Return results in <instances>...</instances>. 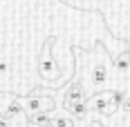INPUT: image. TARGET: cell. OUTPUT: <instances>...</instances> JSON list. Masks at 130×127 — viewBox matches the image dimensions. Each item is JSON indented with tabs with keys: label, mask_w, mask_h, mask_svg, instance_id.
<instances>
[{
	"label": "cell",
	"mask_w": 130,
	"mask_h": 127,
	"mask_svg": "<svg viewBox=\"0 0 130 127\" xmlns=\"http://www.w3.org/2000/svg\"><path fill=\"white\" fill-rule=\"evenodd\" d=\"M56 42V38L54 36H50V38L43 42V49H40V58H38V71L40 76L45 78V80H56V78L61 76V69H58V65H56V60H54L52 56V45Z\"/></svg>",
	"instance_id": "1"
},
{
	"label": "cell",
	"mask_w": 130,
	"mask_h": 127,
	"mask_svg": "<svg viewBox=\"0 0 130 127\" xmlns=\"http://www.w3.org/2000/svg\"><path fill=\"white\" fill-rule=\"evenodd\" d=\"M54 105H56V100H54L52 96H47L45 91H40V89H34L29 98H23V107H25V112L29 116L50 114L54 109Z\"/></svg>",
	"instance_id": "2"
},
{
	"label": "cell",
	"mask_w": 130,
	"mask_h": 127,
	"mask_svg": "<svg viewBox=\"0 0 130 127\" xmlns=\"http://www.w3.org/2000/svg\"><path fill=\"white\" fill-rule=\"evenodd\" d=\"M88 107H90V112H96L101 116H110V114L117 112V105L112 100V91H99V94H94L92 98H88Z\"/></svg>",
	"instance_id": "3"
},
{
	"label": "cell",
	"mask_w": 130,
	"mask_h": 127,
	"mask_svg": "<svg viewBox=\"0 0 130 127\" xmlns=\"http://www.w3.org/2000/svg\"><path fill=\"white\" fill-rule=\"evenodd\" d=\"M78 103H88V98H85V87L81 85V80H72L67 85V91H65L63 107H67V105H78Z\"/></svg>",
	"instance_id": "4"
},
{
	"label": "cell",
	"mask_w": 130,
	"mask_h": 127,
	"mask_svg": "<svg viewBox=\"0 0 130 127\" xmlns=\"http://www.w3.org/2000/svg\"><path fill=\"white\" fill-rule=\"evenodd\" d=\"M23 112H25V107H23V98H20V96H16V98H11V103L0 112V116H2V118H7V120H13L16 116H20Z\"/></svg>",
	"instance_id": "5"
},
{
	"label": "cell",
	"mask_w": 130,
	"mask_h": 127,
	"mask_svg": "<svg viewBox=\"0 0 130 127\" xmlns=\"http://www.w3.org/2000/svg\"><path fill=\"white\" fill-rule=\"evenodd\" d=\"M65 112L72 116V118L81 120V118H85V116H88L90 107H88V103H78V105H67V107H65Z\"/></svg>",
	"instance_id": "6"
},
{
	"label": "cell",
	"mask_w": 130,
	"mask_h": 127,
	"mask_svg": "<svg viewBox=\"0 0 130 127\" xmlns=\"http://www.w3.org/2000/svg\"><path fill=\"white\" fill-rule=\"evenodd\" d=\"M112 65H115V69H119V71H126V69H130V51H121V54H117L115 58H112Z\"/></svg>",
	"instance_id": "7"
},
{
	"label": "cell",
	"mask_w": 130,
	"mask_h": 127,
	"mask_svg": "<svg viewBox=\"0 0 130 127\" xmlns=\"http://www.w3.org/2000/svg\"><path fill=\"white\" fill-rule=\"evenodd\" d=\"M105 80H108V69H105V65H96V67L92 69V83H94V87L105 85Z\"/></svg>",
	"instance_id": "8"
},
{
	"label": "cell",
	"mask_w": 130,
	"mask_h": 127,
	"mask_svg": "<svg viewBox=\"0 0 130 127\" xmlns=\"http://www.w3.org/2000/svg\"><path fill=\"white\" fill-rule=\"evenodd\" d=\"M50 127H74V118L72 116H52Z\"/></svg>",
	"instance_id": "9"
},
{
	"label": "cell",
	"mask_w": 130,
	"mask_h": 127,
	"mask_svg": "<svg viewBox=\"0 0 130 127\" xmlns=\"http://www.w3.org/2000/svg\"><path fill=\"white\" fill-rule=\"evenodd\" d=\"M29 123H34L36 127H47V125H52V116H50V114H36V116H29Z\"/></svg>",
	"instance_id": "10"
},
{
	"label": "cell",
	"mask_w": 130,
	"mask_h": 127,
	"mask_svg": "<svg viewBox=\"0 0 130 127\" xmlns=\"http://www.w3.org/2000/svg\"><path fill=\"white\" fill-rule=\"evenodd\" d=\"M126 98H128V96H126L121 89H112V100H115V105H117V107H121V105L126 103Z\"/></svg>",
	"instance_id": "11"
},
{
	"label": "cell",
	"mask_w": 130,
	"mask_h": 127,
	"mask_svg": "<svg viewBox=\"0 0 130 127\" xmlns=\"http://www.w3.org/2000/svg\"><path fill=\"white\" fill-rule=\"evenodd\" d=\"M121 107H123V112H126V114H130V96L126 98V103H123Z\"/></svg>",
	"instance_id": "12"
},
{
	"label": "cell",
	"mask_w": 130,
	"mask_h": 127,
	"mask_svg": "<svg viewBox=\"0 0 130 127\" xmlns=\"http://www.w3.org/2000/svg\"><path fill=\"white\" fill-rule=\"evenodd\" d=\"M9 69V65H7V60H0V74H5Z\"/></svg>",
	"instance_id": "13"
},
{
	"label": "cell",
	"mask_w": 130,
	"mask_h": 127,
	"mask_svg": "<svg viewBox=\"0 0 130 127\" xmlns=\"http://www.w3.org/2000/svg\"><path fill=\"white\" fill-rule=\"evenodd\" d=\"M0 127H11V120H7V118L0 116Z\"/></svg>",
	"instance_id": "14"
},
{
	"label": "cell",
	"mask_w": 130,
	"mask_h": 127,
	"mask_svg": "<svg viewBox=\"0 0 130 127\" xmlns=\"http://www.w3.org/2000/svg\"><path fill=\"white\" fill-rule=\"evenodd\" d=\"M90 127H105V125H103V123H99V120H92Z\"/></svg>",
	"instance_id": "15"
}]
</instances>
